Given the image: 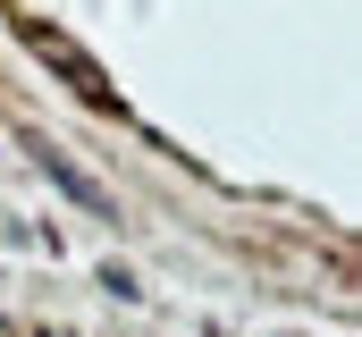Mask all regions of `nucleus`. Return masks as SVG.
Returning a JSON list of instances; mask_svg holds the SVG:
<instances>
[{
    "mask_svg": "<svg viewBox=\"0 0 362 337\" xmlns=\"http://www.w3.org/2000/svg\"><path fill=\"white\" fill-rule=\"evenodd\" d=\"M25 42H34V51H42L51 68H68L85 101H110V84H101V68H93V59H85V51H76V42H68V34H25Z\"/></svg>",
    "mask_w": 362,
    "mask_h": 337,
    "instance_id": "f257e3e1",
    "label": "nucleus"
}]
</instances>
